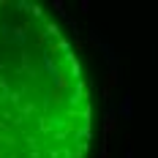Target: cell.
Masks as SVG:
<instances>
[{
  "label": "cell",
  "instance_id": "cell-1",
  "mask_svg": "<svg viewBox=\"0 0 158 158\" xmlns=\"http://www.w3.org/2000/svg\"><path fill=\"white\" fill-rule=\"evenodd\" d=\"M93 93L74 41L33 0H0V158H90Z\"/></svg>",
  "mask_w": 158,
  "mask_h": 158
}]
</instances>
